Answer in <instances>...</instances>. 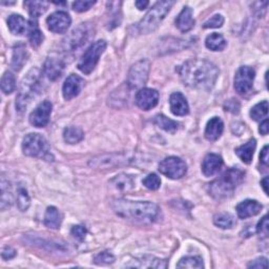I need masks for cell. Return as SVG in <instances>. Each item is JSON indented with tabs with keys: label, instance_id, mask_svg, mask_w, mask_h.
Returning <instances> with one entry per match:
<instances>
[{
	"label": "cell",
	"instance_id": "cell-43",
	"mask_svg": "<svg viewBox=\"0 0 269 269\" xmlns=\"http://www.w3.org/2000/svg\"><path fill=\"white\" fill-rule=\"evenodd\" d=\"M224 23V18L222 15H215L211 19L204 22L203 28L204 29H216V28H221Z\"/></svg>",
	"mask_w": 269,
	"mask_h": 269
},
{
	"label": "cell",
	"instance_id": "cell-52",
	"mask_svg": "<svg viewBox=\"0 0 269 269\" xmlns=\"http://www.w3.org/2000/svg\"><path fill=\"white\" fill-rule=\"evenodd\" d=\"M149 2H146V0H144V2H142V0H139V2H136V7L139 9V10H144L146 9V7L149 6Z\"/></svg>",
	"mask_w": 269,
	"mask_h": 269
},
{
	"label": "cell",
	"instance_id": "cell-18",
	"mask_svg": "<svg viewBox=\"0 0 269 269\" xmlns=\"http://www.w3.org/2000/svg\"><path fill=\"white\" fill-rule=\"evenodd\" d=\"M223 165L221 156L217 154H209L203 160L202 172L206 177H212L216 175Z\"/></svg>",
	"mask_w": 269,
	"mask_h": 269
},
{
	"label": "cell",
	"instance_id": "cell-15",
	"mask_svg": "<svg viewBox=\"0 0 269 269\" xmlns=\"http://www.w3.org/2000/svg\"><path fill=\"white\" fill-rule=\"evenodd\" d=\"M159 93L153 89H141L136 95V103L143 109V111H150L158 104Z\"/></svg>",
	"mask_w": 269,
	"mask_h": 269
},
{
	"label": "cell",
	"instance_id": "cell-30",
	"mask_svg": "<svg viewBox=\"0 0 269 269\" xmlns=\"http://www.w3.org/2000/svg\"><path fill=\"white\" fill-rule=\"evenodd\" d=\"M44 224L48 228L58 229L61 225V216L59 211L54 206L48 207L44 216Z\"/></svg>",
	"mask_w": 269,
	"mask_h": 269
},
{
	"label": "cell",
	"instance_id": "cell-45",
	"mask_svg": "<svg viewBox=\"0 0 269 269\" xmlns=\"http://www.w3.org/2000/svg\"><path fill=\"white\" fill-rule=\"evenodd\" d=\"M96 5V2H75L73 3V9H74L76 12H85L90 10L93 6Z\"/></svg>",
	"mask_w": 269,
	"mask_h": 269
},
{
	"label": "cell",
	"instance_id": "cell-13",
	"mask_svg": "<svg viewBox=\"0 0 269 269\" xmlns=\"http://www.w3.org/2000/svg\"><path fill=\"white\" fill-rule=\"evenodd\" d=\"M71 22L70 15L62 11L55 12L46 19L48 30L57 34H64L69 30Z\"/></svg>",
	"mask_w": 269,
	"mask_h": 269
},
{
	"label": "cell",
	"instance_id": "cell-42",
	"mask_svg": "<svg viewBox=\"0 0 269 269\" xmlns=\"http://www.w3.org/2000/svg\"><path fill=\"white\" fill-rule=\"evenodd\" d=\"M114 261H115V256L107 251H102L100 253H98L94 259V262L98 265L112 264V263H114Z\"/></svg>",
	"mask_w": 269,
	"mask_h": 269
},
{
	"label": "cell",
	"instance_id": "cell-1",
	"mask_svg": "<svg viewBox=\"0 0 269 269\" xmlns=\"http://www.w3.org/2000/svg\"><path fill=\"white\" fill-rule=\"evenodd\" d=\"M178 74L187 87L211 90L219 77V69L209 60L191 59L177 68Z\"/></svg>",
	"mask_w": 269,
	"mask_h": 269
},
{
	"label": "cell",
	"instance_id": "cell-8",
	"mask_svg": "<svg viewBox=\"0 0 269 269\" xmlns=\"http://www.w3.org/2000/svg\"><path fill=\"white\" fill-rule=\"evenodd\" d=\"M150 71L151 62L148 59H142L134 63L128 72L127 87L132 90H141L148 82Z\"/></svg>",
	"mask_w": 269,
	"mask_h": 269
},
{
	"label": "cell",
	"instance_id": "cell-11",
	"mask_svg": "<svg viewBox=\"0 0 269 269\" xmlns=\"http://www.w3.org/2000/svg\"><path fill=\"white\" fill-rule=\"evenodd\" d=\"M255 72L252 68L241 66L235 76V90L241 96L249 94L253 87Z\"/></svg>",
	"mask_w": 269,
	"mask_h": 269
},
{
	"label": "cell",
	"instance_id": "cell-37",
	"mask_svg": "<svg viewBox=\"0 0 269 269\" xmlns=\"http://www.w3.org/2000/svg\"><path fill=\"white\" fill-rule=\"evenodd\" d=\"M178 268H203V260L200 256H185L177 264Z\"/></svg>",
	"mask_w": 269,
	"mask_h": 269
},
{
	"label": "cell",
	"instance_id": "cell-23",
	"mask_svg": "<svg viewBox=\"0 0 269 269\" xmlns=\"http://www.w3.org/2000/svg\"><path fill=\"white\" fill-rule=\"evenodd\" d=\"M176 26L183 33H186L193 28L194 20L192 18V10L189 7H185L181 11L176 19Z\"/></svg>",
	"mask_w": 269,
	"mask_h": 269
},
{
	"label": "cell",
	"instance_id": "cell-16",
	"mask_svg": "<svg viewBox=\"0 0 269 269\" xmlns=\"http://www.w3.org/2000/svg\"><path fill=\"white\" fill-rule=\"evenodd\" d=\"M83 87H84V80L80 76L74 74L69 76L62 88L64 99L65 100L74 99L75 97L79 95Z\"/></svg>",
	"mask_w": 269,
	"mask_h": 269
},
{
	"label": "cell",
	"instance_id": "cell-41",
	"mask_svg": "<svg viewBox=\"0 0 269 269\" xmlns=\"http://www.w3.org/2000/svg\"><path fill=\"white\" fill-rule=\"evenodd\" d=\"M143 185L151 190H156L161 185V180L156 174H151L143 180Z\"/></svg>",
	"mask_w": 269,
	"mask_h": 269
},
{
	"label": "cell",
	"instance_id": "cell-26",
	"mask_svg": "<svg viewBox=\"0 0 269 269\" xmlns=\"http://www.w3.org/2000/svg\"><path fill=\"white\" fill-rule=\"evenodd\" d=\"M255 148H256L255 140L254 139H250L245 144H243V145L239 146V148H237L236 149V154L244 163L249 164L251 162V160H252V157H253V153L255 151Z\"/></svg>",
	"mask_w": 269,
	"mask_h": 269
},
{
	"label": "cell",
	"instance_id": "cell-28",
	"mask_svg": "<svg viewBox=\"0 0 269 269\" xmlns=\"http://www.w3.org/2000/svg\"><path fill=\"white\" fill-rule=\"evenodd\" d=\"M9 29L14 35H22L27 30V21L21 15H11L8 19Z\"/></svg>",
	"mask_w": 269,
	"mask_h": 269
},
{
	"label": "cell",
	"instance_id": "cell-4",
	"mask_svg": "<svg viewBox=\"0 0 269 269\" xmlns=\"http://www.w3.org/2000/svg\"><path fill=\"white\" fill-rule=\"evenodd\" d=\"M40 76L41 72L39 69L34 68L21 81L18 96L16 98V107L19 112H23L33 98H35L36 94L39 92Z\"/></svg>",
	"mask_w": 269,
	"mask_h": 269
},
{
	"label": "cell",
	"instance_id": "cell-38",
	"mask_svg": "<svg viewBox=\"0 0 269 269\" xmlns=\"http://www.w3.org/2000/svg\"><path fill=\"white\" fill-rule=\"evenodd\" d=\"M16 88V80L11 72H6L2 78V90L5 94H11Z\"/></svg>",
	"mask_w": 269,
	"mask_h": 269
},
{
	"label": "cell",
	"instance_id": "cell-50",
	"mask_svg": "<svg viewBox=\"0 0 269 269\" xmlns=\"http://www.w3.org/2000/svg\"><path fill=\"white\" fill-rule=\"evenodd\" d=\"M260 159H261V162L264 165L268 164V146L267 145L264 146V149L262 150L261 155H260Z\"/></svg>",
	"mask_w": 269,
	"mask_h": 269
},
{
	"label": "cell",
	"instance_id": "cell-19",
	"mask_svg": "<svg viewBox=\"0 0 269 269\" xmlns=\"http://www.w3.org/2000/svg\"><path fill=\"white\" fill-rule=\"evenodd\" d=\"M125 267H136V268H166L167 263L164 260L157 259L155 256L144 255L134 259L129 263L125 264Z\"/></svg>",
	"mask_w": 269,
	"mask_h": 269
},
{
	"label": "cell",
	"instance_id": "cell-47",
	"mask_svg": "<svg viewBox=\"0 0 269 269\" xmlns=\"http://www.w3.org/2000/svg\"><path fill=\"white\" fill-rule=\"evenodd\" d=\"M224 108H225V111L229 113L238 114L240 112V103L238 102V100H235V99L226 100L224 103Z\"/></svg>",
	"mask_w": 269,
	"mask_h": 269
},
{
	"label": "cell",
	"instance_id": "cell-27",
	"mask_svg": "<svg viewBox=\"0 0 269 269\" xmlns=\"http://www.w3.org/2000/svg\"><path fill=\"white\" fill-rule=\"evenodd\" d=\"M43 34L38 27V22L32 18L29 23V40L33 47H38L43 41Z\"/></svg>",
	"mask_w": 269,
	"mask_h": 269
},
{
	"label": "cell",
	"instance_id": "cell-25",
	"mask_svg": "<svg viewBox=\"0 0 269 269\" xmlns=\"http://www.w3.org/2000/svg\"><path fill=\"white\" fill-rule=\"evenodd\" d=\"M27 241L30 244H33L34 246H37L40 248H44L45 245L48 246V250H59V251H65L66 248L63 244H60L59 242H51V241H46L42 239L41 237L38 236H28Z\"/></svg>",
	"mask_w": 269,
	"mask_h": 269
},
{
	"label": "cell",
	"instance_id": "cell-31",
	"mask_svg": "<svg viewBox=\"0 0 269 269\" xmlns=\"http://www.w3.org/2000/svg\"><path fill=\"white\" fill-rule=\"evenodd\" d=\"M13 202V193H12V187L10 182L6 180V178L2 177V202H0V206L2 210L5 211L12 205Z\"/></svg>",
	"mask_w": 269,
	"mask_h": 269
},
{
	"label": "cell",
	"instance_id": "cell-14",
	"mask_svg": "<svg viewBox=\"0 0 269 269\" xmlns=\"http://www.w3.org/2000/svg\"><path fill=\"white\" fill-rule=\"evenodd\" d=\"M125 163H127L126 157L117 154L95 157L90 161V165L97 168H113L119 165H123Z\"/></svg>",
	"mask_w": 269,
	"mask_h": 269
},
{
	"label": "cell",
	"instance_id": "cell-39",
	"mask_svg": "<svg viewBox=\"0 0 269 269\" xmlns=\"http://www.w3.org/2000/svg\"><path fill=\"white\" fill-rule=\"evenodd\" d=\"M267 113H268V102L263 101L261 103H258L256 105H254L251 108L250 117H251V119H253L255 121H260L267 116Z\"/></svg>",
	"mask_w": 269,
	"mask_h": 269
},
{
	"label": "cell",
	"instance_id": "cell-53",
	"mask_svg": "<svg viewBox=\"0 0 269 269\" xmlns=\"http://www.w3.org/2000/svg\"><path fill=\"white\" fill-rule=\"evenodd\" d=\"M267 183H268V178H267V177H265V178H264V179L262 180V182H261V184H262V186H263V188H264V191H265V193H266V194H268Z\"/></svg>",
	"mask_w": 269,
	"mask_h": 269
},
{
	"label": "cell",
	"instance_id": "cell-7",
	"mask_svg": "<svg viewBox=\"0 0 269 269\" xmlns=\"http://www.w3.org/2000/svg\"><path fill=\"white\" fill-rule=\"evenodd\" d=\"M106 48V42L104 40H99L94 42L85 53L82 55L78 69L83 73V74H90L93 70L96 68L98 61H99L100 56L103 54Z\"/></svg>",
	"mask_w": 269,
	"mask_h": 269
},
{
	"label": "cell",
	"instance_id": "cell-49",
	"mask_svg": "<svg viewBox=\"0 0 269 269\" xmlns=\"http://www.w3.org/2000/svg\"><path fill=\"white\" fill-rule=\"evenodd\" d=\"M2 255H3V258H4L5 260H10V259H12V258H14V256L16 255V250H15L14 248L10 247V246H7V247H5V249L3 250Z\"/></svg>",
	"mask_w": 269,
	"mask_h": 269
},
{
	"label": "cell",
	"instance_id": "cell-46",
	"mask_svg": "<svg viewBox=\"0 0 269 269\" xmlns=\"http://www.w3.org/2000/svg\"><path fill=\"white\" fill-rule=\"evenodd\" d=\"M71 232H72V236L73 237L78 239V240H80V241H82V240H84L85 236H87L88 230H87V228H85L84 226L77 225V226H74V227L72 228Z\"/></svg>",
	"mask_w": 269,
	"mask_h": 269
},
{
	"label": "cell",
	"instance_id": "cell-12",
	"mask_svg": "<svg viewBox=\"0 0 269 269\" xmlns=\"http://www.w3.org/2000/svg\"><path fill=\"white\" fill-rule=\"evenodd\" d=\"M53 105L50 101H43L30 115L31 124L35 127H44L50 121Z\"/></svg>",
	"mask_w": 269,
	"mask_h": 269
},
{
	"label": "cell",
	"instance_id": "cell-5",
	"mask_svg": "<svg viewBox=\"0 0 269 269\" xmlns=\"http://www.w3.org/2000/svg\"><path fill=\"white\" fill-rule=\"evenodd\" d=\"M175 5V2H160L157 3L146 14L143 19L137 24L139 33L150 34L154 32L160 23L163 21L165 16L169 13L170 9Z\"/></svg>",
	"mask_w": 269,
	"mask_h": 269
},
{
	"label": "cell",
	"instance_id": "cell-9",
	"mask_svg": "<svg viewBox=\"0 0 269 269\" xmlns=\"http://www.w3.org/2000/svg\"><path fill=\"white\" fill-rule=\"evenodd\" d=\"M93 32V28L91 23H81L79 27L73 31L65 40L63 41V45L66 52H73L77 50L80 46L87 43L90 39L91 34Z\"/></svg>",
	"mask_w": 269,
	"mask_h": 269
},
{
	"label": "cell",
	"instance_id": "cell-20",
	"mask_svg": "<svg viewBox=\"0 0 269 269\" xmlns=\"http://www.w3.org/2000/svg\"><path fill=\"white\" fill-rule=\"evenodd\" d=\"M170 111L176 116H185L189 113V106L186 98L181 93H174L169 98Z\"/></svg>",
	"mask_w": 269,
	"mask_h": 269
},
{
	"label": "cell",
	"instance_id": "cell-29",
	"mask_svg": "<svg viewBox=\"0 0 269 269\" xmlns=\"http://www.w3.org/2000/svg\"><path fill=\"white\" fill-rule=\"evenodd\" d=\"M205 45L209 50L214 52L222 51L226 46V40L221 34L213 33L210 36H207V38L205 40Z\"/></svg>",
	"mask_w": 269,
	"mask_h": 269
},
{
	"label": "cell",
	"instance_id": "cell-17",
	"mask_svg": "<svg viewBox=\"0 0 269 269\" xmlns=\"http://www.w3.org/2000/svg\"><path fill=\"white\" fill-rule=\"evenodd\" d=\"M64 66L65 64L62 59H60L59 57L51 56L45 60L43 70L47 78L52 81H55L62 75Z\"/></svg>",
	"mask_w": 269,
	"mask_h": 269
},
{
	"label": "cell",
	"instance_id": "cell-6",
	"mask_svg": "<svg viewBox=\"0 0 269 269\" xmlns=\"http://www.w3.org/2000/svg\"><path fill=\"white\" fill-rule=\"evenodd\" d=\"M23 154L29 157L40 158L46 161H53L50 145L39 133H29L22 142Z\"/></svg>",
	"mask_w": 269,
	"mask_h": 269
},
{
	"label": "cell",
	"instance_id": "cell-48",
	"mask_svg": "<svg viewBox=\"0 0 269 269\" xmlns=\"http://www.w3.org/2000/svg\"><path fill=\"white\" fill-rule=\"evenodd\" d=\"M248 268H267L268 267V263H267V259L265 258H258L255 259L254 261H251L248 265Z\"/></svg>",
	"mask_w": 269,
	"mask_h": 269
},
{
	"label": "cell",
	"instance_id": "cell-21",
	"mask_svg": "<svg viewBox=\"0 0 269 269\" xmlns=\"http://www.w3.org/2000/svg\"><path fill=\"white\" fill-rule=\"evenodd\" d=\"M263 206L255 200H245L237 206V213L240 219H247L261 213Z\"/></svg>",
	"mask_w": 269,
	"mask_h": 269
},
{
	"label": "cell",
	"instance_id": "cell-33",
	"mask_svg": "<svg viewBox=\"0 0 269 269\" xmlns=\"http://www.w3.org/2000/svg\"><path fill=\"white\" fill-rule=\"evenodd\" d=\"M63 138L70 144H76L84 138V132L80 127L69 126L63 131Z\"/></svg>",
	"mask_w": 269,
	"mask_h": 269
},
{
	"label": "cell",
	"instance_id": "cell-10",
	"mask_svg": "<svg viewBox=\"0 0 269 269\" xmlns=\"http://www.w3.org/2000/svg\"><path fill=\"white\" fill-rule=\"evenodd\" d=\"M159 170L169 179H180L185 176L187 165L178 157H168L159 164Z\"/></svg>",
	"mask_w": 269,
	"mask_h": 269
},
{
	"label": "cell",
	"instance_id": "cell-51",
	"mask_svg": "<svg viewBox=\"0 0 269 269\" xmlns=\"http://www.w3.org/2000/svg\"><path fill=\"white\" fill-rule=\"evenodd\" d=\"M259 131L263 134V136H266V134L268 133V120L267 119H265L261 123Z\"/></svg>",
	"mask_w": 269,
	"mask_h": 269
},
{
	"label": "cell",
	"instance_id": "cell-35",
	"mask_svg": "<svg viewBox=\"0 0 269 269\" xmlns=\"http://www.w3.org/2000/svg\"><path fill=\"white\" fill-rule=\"evenodd\" d=\"M24 6L29 9V13L32 16V18L36 19L40 15H42L44 12L47 10L48 3H45V2H26L24 3Z\"/></svg>",
	"mask_w": 269,
	"mask_h": 269
},
{
	"label": "cell",
	"instance_id": "cell-44",
	"mask_svg": "<svg viewBox=\"0 0 269 269\" xmlns=\"http://www.w3.org/2000/svg\"><path fill=\"white\" fill-rule=\"evenodd\" d=\"M256 232L264 238H267L268 236V218L267 216H264L261 221L259 222L258 226H256Z\"/></svg>",
	"mask_w": 269,
	"mask_h": 269
},
{
	"label": "cell",
	"instance_id": "cell-2",
	"mask_svg": "<svg viewBox=\"0 0 269 269\" xmlns=\"http://www.w3.org/2000/svg\"><path fill=\"white\" fill-rule=\"evenodd\" d=\"M112 209L119 217L140 224H151L155 222L160 214L158 205L152 202H134L118 199L112 202Z\"/></svg>",
	"mask_w": 269,
	"mask_h": 269
},
{
	"label": "cell",
	"instance_id": "cell-24",
	"mask_svg": "<svg viewBox=\"0 0 269 269\" xmlns=\"http://www.w3.org/2000/svg\"><path fill=\"white\" fill-rule=\"evenodd\" d=\"M29 58V54L27 51V47L24 44L19 43L17 44L13 50V57H12L11 66L15 71H20L23 65L27 63Z\"/></svg>",
	"mask_w": 269,
	"mask_h": 269
},
{
	"label": "cell",
	"instance_id": "cell-3",
	"mask_svg": "<svg viewBox=\"0 0 269 269\" xmlns=\"http://www.w3.org/2000/svg\"><path fill=\"white\" fill-rule=\"evenodd\" d=\"M245 173L239 168L231 167L210 184V192L214 198L222 200L229 198L244 180Z\"/></svg>",
	"mask_w": 269,
	"mask_h": 269
},
{
	"label": "cell",
	"instance_id": "cell-22",
	"mask_svg": "<svg viewBox=\"0 0 269 269\" xmlns=\"http://www.w3.org/2000/svg\"><path fill=\"white\" fill-rule=\"evenodd\" d=\"M223 129H224L223 121L218 117H215L211 119L209 121V123H207L206 125L205 132H204L205 138L210 141H216L221 137Z\"/></svg>",
	"mask_w": 269,
	"mask_h": 269
},
{
	"label": "cell",
	"instance_id": "cell-40",
	"mask_svg": "<svg viewBox=\"0 0 269 269\" xmlns=\"http://www.w3.org/2000/svg\"><path fill=\"white\" fill-rule=\"evenodd\" d=\"M31 200L29 197V193L27 189L24 187H19L18 188V193H17V206L21 212H26L30 207Z\"/></svg>",
	"mask_w": 269,
	"mask_h": 269
},
{
	"label": "cell",
	"instance_id": "cell-36",
	"mask_svg": "<svg viewBox=\"0 0 269 269\" xmlns=\"http://www.w3.org/2000/svg\"><path fill=\"white\" fill-rule=\"evenodd\" d=\"M214 223L216 226L220 228L228 229L236 224V221H235V218L231 215L226 214V213H221L214 217Z\"/></svg>",
	"mask_w": 269,
	"mask_h": 269
},
{
	"label": "cell",
	"instance_id": "cell-32",
	"mask_svg": "<svg viewBox=\"0 0 269 269\" xmlns=\"http://www.w3.org/2000/svg\"><path fill=\"white\" fill-rule=\"evenodd\" d=\"M112 184L120 190L127 191L133 188V180L130 176L125 175V174H121L119 176H116L113 180H111Z\"/></svg>",
	"mask_w": 269,
	"mask_h": 269
},
{
	"label": "cell",
	"instance_id": "cell-34",
	"mask_svg": "<svg viewBox=\"0 0 269 269\" xmlns=\"http://www.w3.org/2000/svg\"><path fill=\"white\" fill-rule=\"evenodd\" d=\"M155 123L163 130L167 132H172V133L176 132L179 126V124L176 121L165 117L164 115H157L155 117Z\"/></svg>",
	"mask_w": 269,
	"mask_h": 269
}]
</instances>
